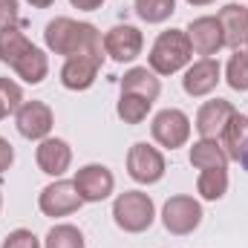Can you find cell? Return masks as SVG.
I'll list each match as a JSON object with an SVG mask.
<instances>
[{
  "instance_id": "14",
  "label": "cell",
  "mask_w": 248,
  "mask_h": 248,
  "mask_svg": "<svg viewBox=\"0 0 248 248\" xmlns=\"http://www.w3.org/2000/svg\"><path fill=\"white\" fill-rule=\"evenodd\" d=\"M104 63V55H75L66 58L61 66V84L72 93H84L95 84L98 69Z\"/></svg>"
},
{
  "instance_id": "34",
  "label": "cell",
  "mask_w": 248,
  "mask_h": 248,
  "mask_svg": "<svg viewBox=\"0 0 248 248\" xmlns=\"http://www.w3.org/2000/svg\"><path fill=\"white\" fill-rule=\"evenodd\" d=\"M0 208H3V193H0Z\"/></svg>"
},
{
  "instance_id": "29",
  "label": "cell",
  "mask_w": 248,
  "mask_h": 248,
  "mask_svg": "<svg viewBox=\"0 0 248 248\" xmlns=\"http://www.w3.org/2000/svg\"><path fill=\"white\" fill-rule=\"evenodd\" d=\"M12 162H15V147H12L9 139L0 136V173H6L12 168Z\"/></svg>"
},
{
  "instance_id": "1",
  "label": "cell",
  "mask_w": 248,
  "mask_h": 248,
  "mask_svg": "<svg viewBox=\"0 0 248 248\" xmlns=\"http://www.w3.org/2000/svg\"><path fill=\"white\" fill-rule=\"evenodd\" d=\"M44 44L49 52L75 58V55H104V38L101 32L87 20L55 17L44 29Z\"/></svg>"
},
{
  "instance_id": "10",
  "label": "cell",
  "mask_w": 248,
  "mask_h": 248,
  "mask_svg": "<svg viewBox=\"0 0 248 248\" xmlns=\"http://www.w3.org/2000/svg\"><path fill=\"white\" fill-rule=\"evenodd\" d=\"M144 49V35L133 23H116L104 35V55H110L116 63L136 61Z\"/></svg>"
},
{
  "instance_id": "23",
  "label": "cell",
  "mask_w": 248,
  "mask_h": 248,
  "mask_svg": "<svg viewBox=\"0 0 248 248\" xmlns=\"http://www.w3.org/2000/svg\"><path fill=\"white\" fill-rule=\"evenodd\" d=\"M84 234L81 228L69 225V222H61V225H52L46 240H44V248H84Z\"/></svg>"
},
{
  "instance_id": "30",
  "label": "cell",
  "mask_w": 248,
  "mask_h": 248,
  "mask_svg": "<svg viewBox=\"0 0 248 248\" xmlns=\"http://www.w3.org/2000/svg\"><path fill=\"white\" fill-rule=\"evenodd\" d=\"M75 9H81V12H95V9H101V3L104 0H69Z\"/></svg>"
},
{
  "instance_id": "28",
  "label": "cell",
  "mask_w": 248,
  "mask_h": 248,
  "mask_svg": "<svg viewBox=\"0 0 248 248\" xmlns=\"http://www.w3.org/2000/svg\"><path fill=\"white\" fill-rule=\"evenodd\" d=\"M6 26H20L17 0H0V29H6Z\"/></svg>"
},
{
  "instance_id": "32",
  "label": "cell",
  "mask_w": 248,
  "mask_h": 248,
  "mask_svg": "<svg viewBox=\"0 0 248 248\" xmlns=\"http://www.w3.org/2000/svg\"><path fill=\"white\" fill-rule=\"evenodd\" d=\"M190 6H211V3H217V0H187Z\"/></svg>"
},
{
  "instance_id": "25",
  "label": "cell",
  "mask_w": 248,
  "mask_h": 248,
  "mask_svg": "<svg viewBox=\"0 0 248 248\" xmlns=\"http://www.w3.org/2000/svg\"><path fill=\"white\" fill-rule=\"evenodd\" d=\"M225 81H228L231 90H237V93H248V52L246 49H234V55L228 58Z\"/></svg>"
},
{
  "instance_id": "4",
  "label": "cell",
  "mask_w": 248,
  "mask_h": 248,
  "mask_svg": "<svg viewBox=\"0 0 248 248\" xmlns=\"http://www.w3.org/2000/svg\"><path fill=\"white\" fill-rule=\"evenodd\" d=\"M113 219L127 234H144L156 222V205L144 190H124L113 202Z\"/></svg>"
},
{
  "instance_id": "21",
  "label": "cell",
  "mask_w": 248,
  "mask_h": 248,
  "mask_svg": "<svg viewBox=\"0 0 248 248\" xmlns=\"http://www.w3.org/2000/svg\"><path fill=\"white\" fill-rule=\"evenodd\" d=\"M196 190L202 199L208 202H217L228 193V170L225 168H208V170H199V179H196Z\"/></svg>"
},
{
  "instance_id": "24",
  "label": "cell",
  "mask_w": 248,
  "mask_h": 248,
  "mask_svg": "<svg viewBox=\"0 0 248 248\" xmlns=\"http://www.w3.org/2000/svg\"><path fill=\"white\" fill-rule=\"evenodd\" d=\"M133 9L144 23H165L176 12V0H136Z\"/></svg>"
},
{
  "instance_id": "31",
  "label": "cell",
  "mask_w": 248,
  "mask_h": 248,
  "mask_svg": "<svg viewBox=\"0 0 248 248\" xmlns=\"http://www.w3.org/2000/svg\"><path fill=\"white\" fill-rule=\"evenodd\" d=\"M26 3H29V6H35V9H49L55 0H26Z\"/></svg>"
},
{
  "instance_id": "19",
  "label": "cell",
  "mask_w": 248,
  "mask_h": 248,
  "mask_svg": "<svg viewBox=\"0 0 248 248\" xmlns=\"http://www.w3.org/2000/svg\"><path fill=\"white\" fill-rule=\"evenodd\" d=\"M119 87H122V93H127V95H141L147 101H156L159 93H162L159 75L150 66H133V69H127L122 75V81H119Z\"/></svg>"
},
{
  "instance_id": "7",
  "label": "cell",
  "mask_w": 248,
  "mask_h": 248,
  "mask_svg": "<svg viewBox=\"0 0 248 248\" xmlns=\"http://www.w3.org/2000/svg\"><path fill=\"white\" fill-rule=\"evenodd\" d=\"M150 136L159 147H168V150H179L185 147L187 139H190V119L187 113L176 110V107H168V110H159L150 122Z\"/></svg>"
},
{
  "instance_id": "17",
  "label": "cell",
  "mask_w": 248,
  "mask_h": 248,
  "mask_svg": "<svg viewBox=\"0 0 248 248\" xmlns=\"http://www.w3.org/2000/svg\"><path fill=\"white\" fill-rule=\"evenodd\" d=\"M219 26H222V38L228 49H243L248 41V6L243 3H228L219 9L217 15Z\"/></svg>"
},
{
  "instance_id": "13",
  "label": "cell",
  "mask_w": 248,
  "mask_h": 248,
  "mask_svg": "<svg viewBox=\"0 0 248 248\" xmlns=\"http://www.w3.org/2000/svg\"><path fill=\"white\" fill-rule=\"evenodd\" d=\"M185 32H187V41H190L193 52H196V55H202V58H214V55L225 46L222 26H219V20H217V17H211V15L190 20Z\"/></svg>"
},
{
  "instance_id": "26",
  "label": "cell",
  "mask_w": 248,
  "mask_h": 248,
  "mask_svg": "<svg viewBox=\"0 0 248 248\" xmlns=\"http://www.w3.org/2000/svg\"><path fill=\"white\" fill-rule=\"evenodd\" d=\"M0 101H3V107L9 110V116L17 113L20 104H23V90H20V84H15L12 78H0Z\"/></svg>"
},
{
  "instance_id": "27",
  "label": "cell",
  "mask_w": 248,
  "mask_h": 248,
  "mask_svg": "<svg viewBox=\"0 0 248 248\" xmlns=\"http://www.w3.org/2000/svg\"><path fill=\"white\" fill-rule=\"evenodd\" d=\"M0 248H41V240L29 228H15L12 234H6Z\"/></svg>"
},
{
  "instance_id": "35",
  "label": "cell",
  "mask_w": 248,
  "mask_h": 248,
  "mask_svg": "<svg viewBox=\"0 0 248 248\" xmlns=\"http://www.w3.org/2000/svg\"><path fill=\"white\" fill-rule=\"evenodd\" d=\"M246 52H248V41H246Z\"/></svg>"
},
{
  "instance_id": "33",
  "label": "cell",
  "mask_w": 248,
  "mask_h": 248,
  "mask_svg": "<svg viewBox=\"0 0 248 248\" xmlns=\"http://www.w3.org/2000/svg\"><path fill=\"white\" fill-rule=\"evenodd\" d=\"M6 116H9V110H6V107H3V101H0V122H3Z\"/></svg>"
},
{
  "instance_id": "5",
  "label": "cell",
  "mask_w": 248,
  "mask_h": 248,
  "mask_svg": "<svg viewBox=\"0 0 248 248\" xmlns=\"http://www.w3.org/2000/svg\"><path fill=\"white\" fill-rule=\"evenodd\" d=\"M202 202L187 196V193H176L162 205V225L173 234V237H187L202 225Z\"/></svg>"
},
{
  "instance_id": "6",
  "label": "cell",
  "mask_w": 248,
  "mask_h": 248,
  "mask_svg": "<svg viewBox=\"0 0 248 248\" xmlns=\"http://www.w3.org/2000/svg\"><path fill=\"white\" fill-rule=\"evenodd\" d=\"M168 165H165V156L159 147L147 144V141H136L130 150H127V173L133 182L139 185H156L162 182Z\"/></svg>"
},
{
  "instance_id": "2",
  "label": "cell",
  "mask_w": 248,
  "mask_h": 248,
  "mask_svg": "<svg viewBox=\"0 0 248 248\" xmlns=\"http://www.w3.org/2000/svg\"><path fill=\"white\" fill-rule=\"evenodd\" d=\"M0 61L9 63L15 75L26 84H41L49 75V58L41 46H35L20 26L0 29Z\"/></svg>"
},
{
  "instance_id": "18",
  "label": "cell",
  "mask_w": 248,
  "mask_h": 248,
  "mask_svg": "<svg viewBox=\"0 0 248 248\" xmlns=\"http://www.w3.org/2000/svg\"><path fill=\"white\" fill-rule=\"evenodd\" d=\"M219 144H222L228 162H240L248 170V116H243V113L237 110L234 119L228 122V127L222 130Z\"/></svg>"
},
{
  "instance_id": "16",
  "label": "cell",
  "mask_w": 248,
  "mask_h": 248,
  "mask_svg": "<svg viewBox=\"0 0 248 248\" xmlns=\"http://www.w3.org/2000/svg\"><path fill=\"white\" fill-rule=\"evenodd\" d=\"M234 113H237V107L231 101H225V98L205 101L199 107V113H196V124L193 127H196V133L202 139H219L222 130L228 127V122L234 119Z\"/></svg>"
},
{
  "instance_id": "20",
  "label": "cell",
  "mask_w": 248,
  "mask_h": 248,
  "mask_svg": "<svg viewBox=\"0 0 248 248\" xmlns=\"http://www.w3.org/2000/svg\"><path fill=\"white\" fill-rule=\"evenodd\" d=\"M187 162H190L196 170L228 168V156H225L219 139H199V141H193V147H190V153H187Z\"/></svg>"
},
{
  "instance_id": "15",
  "label": "cell",
  "mask_w": 248,
  "mask_h": 248,
  "mask_svg": "<svg viewBox=\"0 0 248 248\" xmlns=\"http://www.w3.org/2000/svg\"><path fill=\"white\" fill-rule=\"evenodd\" d=\"M35 162H38V168H41L46 176H52V179H61L63 173L69 170V165H72V147H69V141L49 136V139L38 141Z\"/></svg>"
},
{
  "instance_id": "22",
  "label": "cell",
  "mask_w": 248,
  "mask_h": 248,
  "mask_svg": "<svg viewBox=\"0 0 248 248\" xmlns=\"http://www.w3.org/2000/svg\"><path fill=\"white\" fill-rule=\"evenodd\" d=\"M150 107H153V101H147L141 95H127V93H122V98L116 104V113H119V119L124 124H141L147 119Z\"/></svg>"
},
{
  "instance_id": "8",
  "label": "cell",
  "mask_w": 248,
  "mask_h": 248,
  "mask_svg": "<svg viewBox=\"0 0 248 248\" xmlns=\"http://www.w3.org/2000/svg\"><path fill=\"white\" fill-rule=\"evenodd\" d=\"M84 205V199L78 196V187L72 179H55V182H49V185L44 187L41 193H38V208H41V214L44 217H69V214H75L78 208Z\"/></svg>"
},
{
  "instance_id": "11",
  "label": "cell",
  "mask_w": 248,
  "mask_h": 248,
  "mask_svg": "<svg viewBox=\"0 0 248 248\" xmlns=\"http://www.w3.org/2000/svg\"><path fill=\"white\" fill-rule=\"evenodd\" d=\"M15 124H17V133L23 139L44 141V139H49V133L55 127V113L44 101H23L20 110L15 113Z\"/></svg>"
},
{
  "instance_id": "12",
  "label": "cell",
  "mask_w": 248,
  "mask_h": 248,
  "mask_svg": "<svg viewBox=\"0 0 248 248\" xmlns=\"http://www.w3.org/2000/svg\"><path fill=\"white\" fill-rule=\"evenodd\" d=\"M219 81H222L219 61L217 58H199V61L187 63L185 78H182V90L190 98H202V95H211Z\"/></svg>"
},
{
  "instance_id": "9",
  "label": "cell",
  "mask_w": 248,
  "mask_h": 248,
  "mask_svg": "<svg viewBox=\"0 0 248 248\" xmlns=\"http://www.w3.org/2000/svg\"><path fill=\"white\" fill-rule=\"evenodd\" d=\"M72 182H75L78 196H81L84 202H104V199H110V193L116 190V176H113V170H110L107 165H98V162L78 168L75 176H72Z\"/></svg>"
},
{
  "instance_id": "3",
  "label": "cell",
  "mask_w": 248,
  "mask_h": 248,
  "mask_svg": "<svg viewBox=\"0 0 248 248\" xmlns=\"http://www.w3.org/2000/svg\"><path fill=\"white\" fill-rule=\"evenodd\" d=\"M193 61V46L187 41L185 29H168L162 32L147 55V66L156 75H173L179 69H187V63Z\"/></svg>"
}]
</instances>
